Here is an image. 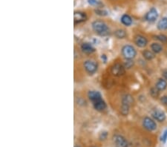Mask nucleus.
Masks as SVG:
<instances>
[{"instance_id":"f257e3e1","label":"nucleus","mask_w":167,"mask_h":147,"mask_svg":"<svg viewBox=\"0 0 167 147\" xmlns=\"http://www.w3.org/2000/svg\"><path fill=\"white\" fill-rule=\"evenodd\" d=\"M92 28L95 32L100 36H106L109 33V28L108 26L101 20H95L93 22Z\"/></svg>"},{"instance_id":"f03ea898","label":"nucleus","mask_w":167,"mask_h":147,"mask_svg":"<svg viewBox=\"0 0 167 147\" xmlns=\"http://www.w3.org/2000/svg\"><path fill=\"white\" fill-rule=\"evenodd\" d=\"M122 54L126 60H132L136 56L137 52L135 48L132 46L126 45L122 48Z\"/></svg>"},{"instance_id":"7ed1b4c3","label":"nucleus","mask_w":167,"mask_h":147,"mask_svg":"<svg viewBox=\"0 0 167 147\" xmlns=\"http://www.w3.org/2000/svg\"><path fill=\"white\" fill-rule=\"evenodd\" d=\"M84 68L89 74H93L97 71V63L93 60H86L84 63Z\"/></svg>"},{"instance_id":"20e7f679","label":"nucleus","mask_w":167,"mask_h":147,"mask_svg":"<svg viewBox=\"0 0 167 147\" xmlns=\"http://www.w3.org/2000/svg\"><path fill=\"white\" fill-rule=\"evenodd\" d=\"M113 141L117 147H128L129 146L128 140L120 135H115L113 137Z\"/></svg>"},{"instance_id":"39448f33","label":"nucleus","mask_w":167,"mask_h":147,"mask_svg":"<svg viewBox=\"0 0 167 147\" xmlns=\"http://www.w3.org/2000/svg\"><path fill=\"white\" fill-rule=\"evenodd\" d=\"M143 126L146 130L149 132L155 131L157 128V124L155 122V120L152 119V118H148V117H146V118L143 119Z\"/></svg>"},{"instance_id":"423d86ee","label":"nucleus","mask_w":167,"mask_h":147,"mask_svg":"<svg viewBox=\"0 0 167 147\" xmlns=\"http://www.w3.org/2000/svg\"><path fill=\"white\" fill-rule=\"evenodd\" d=\"M158 17V12L157 11L156 8H152L147 12L145 16V19L146 21L150 22H153L156 21Z\"/></svg>"},{"instance_id":"0eeeda50","label":"nucleus","mask_w":167,"mask_h":147,"mask_svg":"<svg viewBox=\"0 0 167 147\" xmlns=\"http://www.w3.org/2000/svg\"><path fill=\"white\" fill-rule=\"evenodd\" d=\"M86 19L87 16L85 13L81 12V11H75L73 13V22L75 24L83 22L86 21Z\"/></svg>"},{"instance_id":"6e6552de","label":"nucleus","mask_w":167,"mask_h":147,"mask_svg":"<svg viewBox=\"0 0 167 147\" xmlns=\"http://www.w3.org/2000/svg\"><path fill=\"white\" fill-rule=\"evenodd\" d=\"M111 72L115 76H121L125 73V67L123 65L117 63L111 68Z\"/></svg>"},{"instance_id":"1a4fd4ad","label":"nucleus","mask_w":167,"mask_h":147,"mask_svg":"<svg viewBox=\"0 0 167 147\" xmlns=\"http://www.w3.org/2000/svg\"><path fill=\"white\" fill-rule=\"evenodd\" d=\"M152 117L157 121L163 122L166 120V114L160 109H155L152 112Z\"/></svg>"},{"instance_id":"9d476101","label":"nucleus","mask_w":167,"mask_h":147,"mask_svg":"<svg viewBox=\"0 0 167 147\" xmlns=\"http://www.w3.org/2000/svg\"><path fill=\"white\" fill-rule=\"evenodd\" d=\"M135 43L140 48H144L148 43V40L145 36L142 35H137L135 38Z\"/></svg>"},{"instance_id":"9b49d317","label":"nucleus","mask_w":167,"mask_h":147,"mask_svg":"<svg viewBox=\"0 0 167 147\" xmlns=\"http://www.w3.org/2000/svg\"><path fill=\"white\" fill-rule=\"evenodd\" d=\"M88 96L89 100H91L93 103L98 101V100H102L101 94L97 91H90L88 94Z\"/></svg>"},{"instance_id":"f8f14e48","label":"nucleus","mask_w":167,"mask_h":147,"mask_svg":"<svg viewBox=\"0 0 167 147\" xmlns=\"http://www.w3.org/2000/svg\"><path fill=\"white\" fill-rule=\"evenodd\" d=\"M81 49L83 52L87 53V54H90V53H92L95 51L94 48L89 43H83L81 46Z\"/></svg>"},{"instance_id":"ddd939ff","label":"nucleus","mask_w":167,"mask_h":147,"mask_svg":"<svg viewBox=\"0 0 167 147\" xmlns=\"http://www.w3.org/2000/svg\"><path fill=\"white\" fill-rule=\"evenodd\" d=\"M93 105H94V108L99 111H103V110L106 109V103H105L104 100H103V99L95 102V103H93Z\"/></svg>"},{"instance_id":"4468645a","label":"nucleus","mask_w":167,"mask_h":147,"mask_svg":"<svg viewBox=\"0 0 167 147\" xmlns=\"http://www.w3.org/2000/svg\"><path fill=\"white\" fill-rule=\"evenodd\" d=\"M134 103V98L131 95L125 94L122 99V104L126 105V106H131Z\"/></svg>"},{"instance_id":"2eb2a0df","label":"nucleus","mask_w":167,"mask_h":147,"mask_svg":"<svg viewBox=\"0 0 167 147\" xmlns=\"http://www.w3.org/2000/svg\"><path fill=\"white\" fill-rule=\"evenodd\" d=\"M167 87V82L164 79H159L155 85V88L158 90V91H163Z\"/></svg>"},{"instance_id":"dca6fc26","label":"nucleus","mask_w":167,"mask_h":147,"mask_svg":"<svg viewBox=\"0 0 167 147\" xmlns=\"http://www.w3.org/2000/svg\"><path fill=\"white\" fill-rule=\"evenodd\" d=\"M120 20H121V22L126 26H130L132 24V19H131V16H128V14H123V16H121Z\"/></svg>"},{"instance_id":"f3484780","label":"nucleus","mask_w":167,"mask_h":147,"mask_svg":"<svg viewBox=\"0 0 167 147\" xmlns=\"http://www.w3.org/2000/svg\"><path fill=\"white\" fill-rule=\"evenodd\" d=\"M158 28L160 31H165L167 29V17H163L158 22Z\"/></svg>"},{"instance_id":"a211bd4d","label":"nucleus","mask_w":167,"mask_h":147,"mask_svg":"<svg viewBox=\"0 0 167 147\" xmlns=\"http://www.w3.org/2000/svg\"><path fill=\"white\" fill-rule=\"evenodd\" d=\"M143 56L147 60H152L155 58V53L152 51H149V50H144L142 53Z\"/></svg>"},{"instance_id":"6ab92c4d","label":"nucleus","mask_w":167,"mask_h":147,"mask_svg":"<svg viewBox=\"0 0 167 147\" xmlns=\"http://www.w3.org/2000/svg\"><path fill=\"white\" fill-rule=\"evenodd\" d=\"M151 49L155 53H159L163 51V48L158 43H152L151 45Z\"/></svg>"},{"instance_id":"aec40b11","label":"nucleus","mask_w":167,"mask_h":147,"mask_svg":"<svg viewBox=\"0 0 167 147\" xmlns=\"http://www.w3.org/2000/svg\"><path fill=\"white\" fill-rule=\"evenodd\" d=\"M126 32L123 29L117 30L114 31V36H116L118 39H123L126 36Z\"/></svg>"},{"instance_id":"412c9836","label":"nucleus","mask_w":167,"mask_h":147,"mask_svg":"<svg viewBox=\"0 0 167 147\" xmlns=\"http://www.w3.org/2000/svg\"><path fill=\"white\" fill-rule=\"evenodd\" d=\"M88 3L90 5L97 7V8H99L100 7H103V5L102 4L101 2L97 0H88Z\"/></svg>"},{"instance_id":"4be33fe9","label":"nucleus","mask_w":167,"mask_h":147,"mask_svg":"<svg viewBox=\"0 0 167 147\" xmlns=\"http://www.w3.org/2000/svg\"><path fill=\"white\" fill-rule=\"evenodd\" d=\"M129 108L130 106H126V105H123L122 104L121 106V109H120V113L122 114L123 115L126 116L128 114V111H129Z\"/></svg>"},{"instance_id":"5701e85b","label":"nucleus","mask_w":167,"mask_h":147,"mask_svg":"<svg viewBox=\"0 0 167 147\" xmlns=\"http://www.w3.org/2000/svg\"><path fill=\"white\" fill-rule=\"evenodd\" d=\"M94 12L96 14L99 15V16H107L108 14V11H106L104 9H100V8H97L94 11Z\"/></svg>"},{"instance_id":"b1692460","label":"nucleus","mask_w":167,"mask_h":147,"mask_svg":"<svg viewBox=\"0 0 167 147\" xmlns=\"http://www.w3.org/2000/svg\"><path fill=\"white\" fill-rule=\"evenodd\" d=\"M155 39L159 40L162 43H167V36L163 34H160L155 36Z\"/></svg>"},{"instance_id":"393cba45","label":"nucleus","mask_w":167,"mask_h":147,"mask_svg":"<svg viewBox=\"0 0 167 147\" xmlns=\"http://www.w3.org/2000/svg\"><path fill=\"white\" fill-rule=\"evenodd\" d=\"M133 66H134V62L132 60H127V61L125 62L124 63L125 68H127V69H129V68H132Z\"/></svg>"},{"instance_id":"a878e982","label":"nucleus","mask_w":167,"mask_h":147,"mask_svg":"<svg viewBox=\"0 0 167 147\" xmlns=\"http://www.w3.org/2000/svg\"><path fill=\"white\" fill-rule=\"evenodd\" d=\"M107 137H108V132L106 131H103V132H102L100 133L99 139L100 140H105L107 138Z\"/></svg>"},{"instance_id":"bb28decb","label":"nucleus","mask_w":167,"mask_h":147,"mask_svg":"<svg viewBox=\"0 0 167 147\" xmlns=\"http://www.w3.org/2000/svg\"><path fill=\"white\" fill-rule=\"evenodd\" d=\"M160 140H161L163 143H166V140H167V129L165 130V131L163 132V133L162 134L161 138H160Z\"/></svg>"},{"instance_id":"cd10ccee","label":"nucleus","mask_w":167,"mask_h":147,"mask_svg":"<svg viewBox=\"0 0 167 147\" xmlns=\"http://www.w3.org/2000/svg\"><path fill=\"white\" fill-rule=\"evenodd\" d=\"M151 94H152V96L154 97H158V94H159V91H158L156 88H152Z\"/></svg>"},{"instance_id":"c85d7f7f","label":"nucleus","mask_w":167,"mask_h":147,"mask_svg":"<svg viewBox=\"0 0 167 147\" xmlns=\"http://www.w3.org/2000/svg\"><path fill=\"white\" fill-rule=\"evenodd\" d=\"M161 102L163 104L167 105V96H163V97L161 98Z\"/></svg>"},{"instance_id":"c756f323","label":"nucleus","mask_w":167,"mask_h":147,"mask_svg":"<svg viewBox=\"0 0 167 147\" xmlns=\"http://www.w3.org/2000/svg\"><path fill=\"white\" fill-rule=\"evenodd\" d=\"M163 77L165 80H167V70H165L163 72Z\"/></svg>"},{"instance_id":"7c9ffc66","label":"nucleus","mask_w":167,"mask_h":147,"mask_svg":"<svg viewBox=\"0 0 167 147\" xmlns=\"http://www.w3.org/2000/svg\"><path fill=\"white\" fill-rule=\"evenodd\" d=\"M101 58H102V60H103V61L104 62V63H106V60H107V57H106V56L105 54H103V55H102V56H101Z\"/></svg>"},{"instance_id":"2f4dec72","label":"nucleus","mask_w":167,"mask_h":147,"mask_svg":"<svg viewBox=\"0 0 167 147\" xmlns=\"http://www.w3.org/2000/svg\"><path fill=\"white\" fill-rule=\"evenodd\" d=\"M74 147H80V146H74Z\"/></svg>"},{"instance_id":"473e14b6","label":"nucleus","mask_w":167,"mask_h":147,"mask_svg":"<svg viewBox=\"0 0 167 147\" xmlns=\"http://www.w3.org/2000/svg\"><path fill=\"white\" fill-rule=\"evenodd\" d=\"M91 147H94V146H91Z\"/></svg>"}]
</instances>
